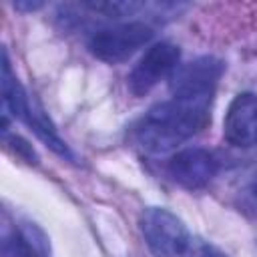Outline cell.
Returning <instances> with one entry per match:
<instances>
[{
  "label": "cell",
  "instance_id": "5",
  "mask_svg": "<svg viewBox=\"0 0 257 257\" xmlns=\"http://www.w3.org/2000/svg\"><path fill=\"white\" fill-rule=\"evenodd\" d=\"M225 70V64L215 56H201L193 62L181 64L171 76V92L179 98H209Z\"/></svg>",
  "mask_w": 257,
  "mask_h": 257
},
{
  "label": "cell",
  "instance_id": "3",
  "mask_svg": "<svg viewBox=\"0 0 257 257\" xmlns=\"http://www.w3.org/2000/svg\"><path fill=\"white\" fill-rule=\"evenodd\" d=\"M153 34V28L145 22H126L110 28H100L88 38V50L98 60L116 64L149 44Z\"/></svg>",
  "mask_w": 257,
  "mask_h": 257
},
{
  "label": "cell",
  "instance_id": "7",
  "mask_svg": "<svg viewBox=\"0 0 257 257\" xmlns=\"http://www.w3.org/2000/svg\"><path fill=\"white\" fill-rule=\"evenodd\" d=\"M167 171L179 185L187 189H201L217 175V159L207 149L191 147L173 155Z\"/></svg>",
  "mask_w": 257,
  "mask_h": 257
},
{
  "label": "cell",
  "instance_id": "8",
  "mask_svg": "<svg viewBox=\"0 0 257 257\" xmlns=\"http://www.w3.org/2000/svg\"><path fill=\"white\" fill-rule=\"evenodd\" d=\"M42 249L28 233H8L2 239L0 257H42Z\"/></svg>",
  "mask_w": 257,
  "mask_h": 257
},
{
  "label": "cell",
  "instance_id": "2",
  "mask_svg": "<svg viewBox=\"0 0 257 257\" xmlns=\"http://www.w3.org/2000/svg\"><path fill=\"white\" fill-rule=\"evenodd\" d=\"M141 233L157 257H179L191 247L185 223L165 207H149L143 211Z\"/></svg>",
  "mask_w": 257,
  "mask_h": 257
},
{
  "label": "cell",
  "instance_id": "4",
  "mask_svg": "<svg viewBox=\"0 0 257 257\" xmlns=\"http://www.w3.org/2000/svg\"><path fill=\"white\" fill-rule=\"evenodd\" d=\"M181 50L173 42L153 44L128 74V90L135 96L149 94L161 80L171 78L179 68Z\"/></svg>",
  "mask_w": 257,
  "mask_h": 257
},
{
  "label": "cell",
  "instance_id": "9",
  "mask_svg": "<svg viewBox=\"0 0 257 257\" xmlns=\"http://www.w3.org/2000/svg\"><path fill=\"white\" fill-rule=\"evenodd\" d=\"M189 257H229V255L211 243L199 241L193 247H189Z\"/></svg>",
  "mask_w": 257,
  "mask_h": 257
},
{
  "label": "cell",
  "instance_id": "1",
  "mask_svg": "<svg viewBox=\"0 0 257 257\" xmlns=\"http://www.w3.org/2000/svg\"><path fill=\"white\" fill-rule=\"evenodd\" d=\"M209 98H179L163 100L149 108V112L137 124V141L149 153H167L199 131L209 122Z\"/></svg>",
  "mask_w": 257,
  "mask_h": 257
},
{
  "label": "cell",
  "instance_id": "11",
  "mask_svg": "<svg viewBox=\"0 0 257 257\" xmlns=\"http://www.w3.org/2000/svg\"><path fill=\"white\" fill-rule=\"evenodd\" d=\"M253 193H255V197H257V175H255V179H253Z\"/></svg>",
  "mask_w": 257,
  "mask_h": 257
},
{
  "label": "cell",
  "instance_id": "6",
  "mask_svg": "<svg viewBox=\"0 0 257 257\" xmlns=\"http://www.w3.org/2000/svg\"><path fill=\"white\" fill-rule=\"evenodd\" d=\"M223 137L233 147H253L257 145V94L241 92L237 94L225 112Z\"/></svg>",
  "mask_w": 257,
  "mask_h": 257
},
{
  "label": "cell",
  "instance_id": "10",
  "mask_svg": "<svg viewBox=\"0 0 257 257\" xmlns=\"http://www.w3.org/2000/svg\"><path fill=\"white\" fill-rule=\"evenodd\" d=\"M14 6L18 10H38V8H42V2H16Z\"/></svg>",
  "mask_w": 257,
  "mask_h": 257
}]
</instances>
